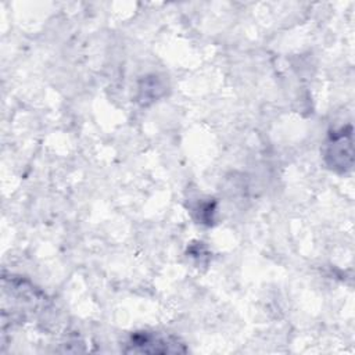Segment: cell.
<instances>
[{"instance_id": "cell-1", "label": "cell", "mask_w": 355, "mask_h": 355, "mask_svg": "<svg viewBox=\"0 0 355 355\" xmlns=\"http://www.w3.org/2000/svg\"><path fill=\"white\" fill-rule=\"evenodd\" d=\"M126 345V352L136 354H176L186 351L179 340L154 331L133 333Z\"/></svg>"}, {"instance_id": "cell-2", "label": "cell", "mask_w": 355, "mask_h": 355, "mask_svg": "<svg viewBox=\"0 0 355 355\" xmlns=\"http://www.w3.org/2000/svg\"><path fill=\"white\" fill-rule=\"evenodd\" d=\"M352 128H341L331 132L326 147V162L329 168L337 172H347L352 166Z\"/></svg>"}]
</instances>
